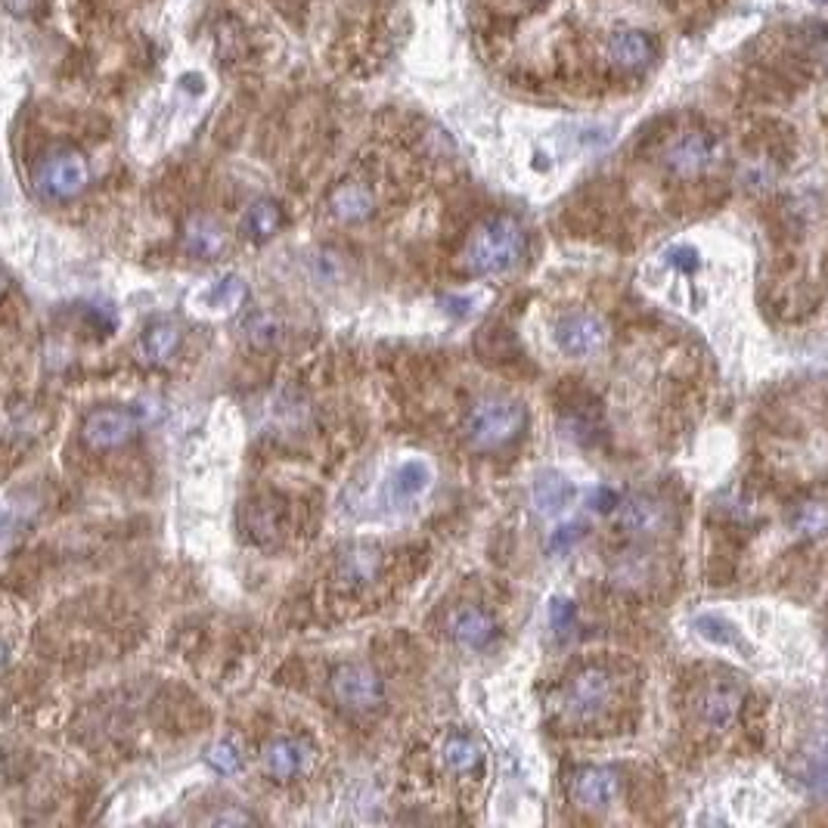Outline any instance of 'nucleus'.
I'll use <instances>...</instances> for the list:
<instances>
[{
	"mask_svg": "<svg viewBox=\"0 0 828 828\" xmlns=\"http://www.w3.org/2000/svg\"><path fill=\"white\" fill-rule=\"evenodd\" d=\"M525 226L509 214H497L475 226L466 245V267L475 276H503L525 258Z\"/></svg>",
	"mask_w": 828,
	"mask_h": 828,
	"instance_id": "nucleus-1",
	"label": "nucleus"
},
{
	"mask_svg": "<svg viewBox=\"0 0 828 828\" xmlns=\"http://www.w3.org/2000/svg\"><path fill=\"white\" fill-rule=\"evenodd\" d=\"M522 428H525V407L513 397H482L463 422L468 447L484 453L513 444L522 435Z\"/></svg>",
	"mask_w": 828,
	"mask_h": 828,
	"instance_id": "nucleus-2",
	"label": "nucleus"
},
{
	"mask_svg": "<svg viewBox=\"0 0 828 828\" xmlns=\"http://www.w3.org/2000/svg\"><path fill=\"white\" fill-rule=\"evenodd\" d=\"M615 693H618V683L612 677V670L584 667L562 689V714L568 724H593L612 708Z\"/></svg>",
	"mask_w": 828,
	"mask_h": 828,
	"instance_id": "nucleus-3",
	"label": "nucleus"
},
{
	"mask_svg": "<svg viewBox=\"0 0 828 828\" xmlns=\"http://www.w3.org/2000/svg\"><path fill=\"white\" fill-rule=\"evenodd\" d=\"M88 181H91L88 159L75 150L47 152L31 171V183H34L38 196L53 199V202L75 199L78 193H84Z\"/></svg>",
	"mask_w": 828,
	"mask_h": 828,
	"instance_id": "nucleus-4",
	"label": "nucleus"
},
{
	"mask_svg": "<svg viewBox=\"0 0 828 828\" xmlns=\"http://www.w3.org/2000/svg\"><path fill=\"white\" fill-rule=\"evenodd\" d=\"M332 695L351 714H373L385 705V683L366 664H342L332 670Z\"/></svg>",
	"mask_w": 828,
	"mask_h": 828,
	"instance_id": "nucleus-5",
	"label": "nucleus"
},
{
	"mask_svg": "<svg viewBox=\"0 0 828 828\" xmlns=\"http://www.w3.org/2000/svg\"><path fill=\"white\" fill-rule=\"evenodd\" d=\"M717 162H720V140L708 131H686L677 140H670V147L664 150V168L679 181L701 178Z\"/></svg>",
	"mask_w": 828,
	"mask_h": 828,
	"instance_id": "nucleus-6",
	"label": "nucleus"
},
{
	"mask_svg": "<svg viewBox=\"0 0 828 828\" xmlns=\"http://www.w3.org/2000/svg\"><path fill=\"white\" fill-rule=\"evenodd\" d=\"M741 705H745V689L729 679H717V683H708L695 698V717L710 733H724L736 724Z\"/></svg>",
	"mask_w": 828,
	"mask_h": 828,
	"instance_id": "nucleus-7",
	"label": "nucleus"
},
{
	"mask_svg": "<svg viewBox=\"0 0 828 828\" xmlns=\"http://www.w3.org/2000/svg\"><path fill=\"white\" fill-rule=\"evenodd\" d=\"M137 428H140V416L134 410L105 407L93 410L91 416L84 420L81 437L93 451H112V447H121L124 441H131Z\"/></svg>",
	"mask_w": 828,
	"mask_h": 828,
	"instance_id": "nucleus-8",
	"label": "nucleus"
},
{
	"mask_svg": "<svg viewBox=\"0 0 828 828\" xmlns=\"http://www.w3.org/2000/svg\"><path fill=\"white\" fill-rule=\"evenodd\" d=\"M572 795L587 810H608L620 798V773L612 767H580L572 776Z\"/></svg>",
	"mask_w": 828,
	"mask_h": 828,
	"instance_id": "nucleus-9",
	"label": "nucleus"
},
{
	"mask_svg": "<svg viewBox=\"0 0 828 828\" xmlns=\"http://www.w3.org/2000/svg\"><path fill=\"white\" fill-rule=\"evenodd\" d=\"M605 339H608V330L603 320L593 314H568L562 316L556 326V345L568 357H587L605 345Z\"/></svg>",
	"mask_w": 828,
	"mask_h": 828,
	"instance_id": "nucleus-10",
	"label": "nucleus"
},
{
	"mask_svg": "<svg viewBox=\"0 0 828 828\" xmlns=\"http://www.w3.org/2000/svg\"><path fill=\"white\" fill-rule=\"evenodd\" d=\"M618 525L627 534H636V537H655V534L667 531L670 513H667V506H664L662 499L646 497V494H633V497L620 499Z\"/></svg>",
	"mask_w": 828,
	"mask_h": 828,
	"instance_id": "nucleus-11",
	"label": "nucleus"
},
{
	"mask_svg": "<svg viewBox=\"0 0 828 828\" xmlns=\"http://www.w3.org/2000/svg\"><path fill=\"white\" fill-rule=\"evenodd\" d=\"M605 57H608V62H612L618 72H624V75H636V72L648 69V62L655 60V41L648 38L646 31H615V34L608 38V44H605Z\"/></svg>",
	"mask_w": 828,
	"mask_h": 828,
	"instance_id": "nucleus-12",
	"label": "nucleus"
},
{
	"mask_svg": "<svg viewBox=\"0 0 828 828\" xmlns=\"http://www.w3.org/2000/svg\"><path fill=\"white\" fill-rule=\"evenodd\" d=\"M451 636L453 643L460 648H466V652H482L494 643V636H497V624L494 618L478 608V605H463V608H456L451 615Z\"/></svg>",
	"mask_w": 828,
	"mask_h": 828,
	"instance_id": "nucleus-13",
	"label": "nucleus"
},
{
	"mask_svg": "<svg viewBox=\"0 0 828 828\" xmlns=\"http://www.w3.org/2000/svg\"><path fill=\"white\" fill-rule=\"evenodd\" d=\"M261 764H264L267 776H273V779H292V776H299V773L307 769L311 751L304 748L302 741H295V738H276V741H271L264 748Z\"/></svg>",
	"mask_w": 828,
	"mask_h": 828,
	"instance_id": "nucleus-14",
	"label": "nucleus"
},
{
	"mask_svg": "<svg viewBox=\"0 0 828 828\" xmlns=\"http://www.w3.org/2000/svg\"><path fill=\"white\" fill-rule=\"evenodd\" d=\"M183 249L193 258H202V261H214L226 249V233L224 226L218 224L214 218H205V214H196L190 218L186 226H183Z\"/></svg>",
	"mask_w": 828,
	"mask_h": 828,
	"instance_id": "nucleus-15",
	"label": "nucleus"
},
{
	"mask_svg": "<svg viewBox=\"0 0 828 828\" xmlns=\"http://www.w3.org/2000/svg\"><path fill=\"white\" fill-rule=\"evenodd\" d=\"M181 339H183L181 326H178L174 320L159 316V320L147 323V330H143V335H140V354H143L150 363H168L174 354H178Z\"/></svg>",
	"mask_w": 828,
	"mask_h": 828,
	"instance_id": "nucleus-16",
	"label": "nucleus"
},
{
	"mask_svg": "<svg viewBox=\"0 0 828 828\" xmlns=\"http://www.w3.org/2000/svg\"><path fill=\"white\" fill-rule=\"evenodd\" d=\"M330 209L339 221H345V224H357V221H366V218L373 214V209H376V199H373V190H370L366 183L347 181L330 196Z\"/></svg>",
	"mask_w": 828,
	"mask_h": 828,
	"instance_id": "nucleus-17",
	"label": "nucleus"
},
{
	"mask_svg": "<svg viewBox=\"0 0 828 828\" xmlns=\"http://www.w3.org/2000/svg\"><path fill=\"white\" fill-rule=\"evenodd\" d=\"M432 484V468L422 460H407L401 466L394 468L392 484H388V497L397 506H407V503H416V499L428 491Z\"/></svg>",
	"mask_w": 828,
	"mask_h": 828,
	"instance_id": "nucleus-18",
	"label": "nucleus"
},
{
	"mask_svg": "<svg viewBox=\"0 0 828 828\" xmlns=\"http://www.w3.org/2000/svg\"><path fill=\"white\" fill-rule=\"evenodd\" d=\"M441 760L456 776H472V773H482L484 751L475 738L451 736L444 741V748H441Z\"/></svg>",
	"mask_w": 828,
	"mask_h": 828,
	"instance_id": "nucleus-19",
	"label": "nucleus"
},
{
	"mask_svg": "<svg viewBox=\"0 0 828 828\" xmlns=\"http://www.w3.org/2000/svg\"><path fill=\"white\" fill-rule=\"evenodd\" d=\"M574 499V487L558 472H543L534 482V506L541 515H558Z\"/></svg>",
	"mask_w": 828,
	"mask_h": 828,
	"instance_id": "nucleus-20",
	"label": "nucleus"
},
{
	"mask_svg": "<svg viewBox=\"0 0 828 828\" xmlns=\"http://www.w3.org/2000/svg\"><path fill=\"white\" fill-rule=\"evenodd\" d=\"M378 572V549L373 546H366V543H357V546H351L342 553L339 558V577L351 584V587H363V584H370Z\"/></svg>",
	"mask_w": 828,
	"mask_h": 828,
	"instance_id": "nucleus-21",
	"label": "nucleus"
},
{
	"mask_svg": "<svg viewBox=\"0 0 828 828\" xmlns=\"http://www.w3.org/2000/svg\"><path fill=\"white\" fill-rule=\"evenodd\" d=\"M788 527L804 541H822L828 537V503L822 499H804L788 515Z\"/></svg>",
	"mask_w": 828,
	"mask_h": 828,
	"instance_id": "nucleus-22",
	"label": "nucleus"
},
{
	"mask_svg": "<svg viewBox=\"0 0 828 828\" xmlns=\"http://www.w3.org/2000/svg\"><path fill=\"white\" fill-rule=\"evenodd\" d=\"M245 299V283H242L236 273H230L224 280L211 283L209 292H202L196 302L209 311V314H230L236 311Z\"/></svg>",
	"mask_w": 828,
	"mask_h": 828,
	"instance_id": "nucleus-23",
	"label": "nucleus"
},
{
	"mask_svg": "<svg viewBox=\"0 0 828 828\" xmlns=\"http://www.w3.org/2000/svg\"><path fill=\"white\" fill-rule=\"evenodd\" d=\"M283 226V209L273 199H258L255 205L245 214V233L252 240H271L273 233Z\"/></svg>",
	"mask_w": 828,
	"mask_h": 828,
	"instance_id": "nucleus-24",
	"label": "nucleus"
},
{
	"mask_svg": "<svg viewBox=\"0 0 828 828\" xmlns=\"http://www.w3.org/2000/svg\"><path fill=\"white\" fill-rule=\"evenodd\" d=\"M695 630L701 633L705 639H710L714 646H726V648H745V639L741 633L736 630V624H729L720 615H701L695 618Z\"/></svg>",
	"mask_w": 828,
	"mask_h": 828,
	"instance_id": "nucleus-25",
	"label": "nucleus"
},
{
	"mask_svg": "<svg viewBox=\"0 0 828 828\" xmlns=\"http://www.w3.org/2000/svg\"><path fill=\"white\" fill-rule=\"evenodd\" d=\"M276 531H280V509L273 503H255L249 509V534H252V541H273Z\"/></svg>",
	"mask_w": 828,
	"mask_h": 828,
	"instance_id": "nucleus-26",
	"label": "nucleus"
},
{
	"mask_svg": "<svg viewBox=\"0 0 828 828\" xmlns=\"http://www.w3.org/2000/svg\"><path fill=\"white\" fill-rule=\"evenodd\" d=\"M807 785L814 788L816 795L828 798V741L819 745L814 754H810V764H807Z\"/></svg>",
	"mask_w": 828,
	"mask_h": 828,
	"instance_id": "nucleus-27",
	"label": "nucleus"
},
{
	"mask_svg": "<svg viewBox=\"0 0 828 828\" xmlns=\"http://www.w3.org/2000/svg\"><path fill=\"white\" fill-rule=\"evenodd\" d=\"M245 335L255 345H271L280 339V323L271 314H255L252 320H245Z\"/></svg>",
	"mask_w": 828,
	"mask_h": 828,
	"instance_id": "nucleus-28",
	"label": "nucleus"
},
{
	"mask_svg": "<svg viewBox=\"0 0 828 828\" xmlns=\"http://www.w3.org/2000/svg\"><path fill=\"white\" fill-rule=\"evenodd\" d=\"M205 760H209L211 767L218 769V773H224V776H230V773H236L242 764V757L240 751L230 745V741H221V745H214V748H209V754H205Z\"/></svg>",
	"mask_w": 828,
	"mask_h": 828,
	"instance_id": "nucleus-29",
	"label": "nucleus"
},
{
	"mask_svg": "<svg viewBox=\"0 0 828 828\" xmlns=\"http://www.w3.org/2000/svg\"><path fill=\"white\" fill-rule=\"evenodd\" d=\"M574 620H577L574 603H568V599H553V605H549V624H553L556 636H568L574 627Z\"/></svg>",
	"mask_w": 828,
	"mask_h": 828,
	"instance_id": "nucleus-30",
	"label": "nucleus"
},
{
	"mask_svg": "<svg viewBox=\"0 0 828 828\" xmlns=\"http://www.w3.org/2000/svg\"><path fill=\"white\" fill-rule=\"evenodd\" d=\"M667 264L679 273H695L701 261H698V252H695L693 245H677V249L667 252Z\"/></svg>",
	"mask_w": 828,
	"mask_h": 828,
	"instance_id": "nucleus-31",
	"label": "nucleus"
},
{
	"mask_svg": "<svg viewBox=\"0 0 828 828\" xmlns=\"http://www.w3.org/2000/svg\"><path fill=\"white\" fill-rule=\"evenodd\" d=\"M580 537H584V525H562L558 531H553L549 549H553V553H565V549H572Z\"/></svg>",
	"mask_w": 828,
	"mask_h": 828,
	"instance_id": "nucleus-32",
	"label": "nucleus"
},
{
	"mask_svg": "<svg viewBox=\"0 0 828 828\" xmlns=\"http://www.w3.org/2000/svg\"><path fill=\"white\" fill-rule=\"evenodd\" d=\"M589 506L596 509V513H618V506H620V497H618V491L615 487H596L593 494H589Z\"/></svg>",
	"mask_w": 828,
	"mask_h": 828,
	"instance_id": "nucleus-33",
	"label": "nucleus"
},
{
	"mask_svg": "<svg viewBox=\"0 0 828 828\" xmlns=\"http://www.w3.org/2000/svg\"><path fill=\"white\" fill-rule=\"evenodd\" d=\"M3 7L13 16H19V19H31V16H38L44 10V0H3Z\"/></svg>",
	"mask_w": 828,
	"mask_h": 828,
	"instance_id": "nucleus-34",
	"label": "nucleus"
},
{
	"mask_svg": "<svg viewBox=\"0 0 828 828\" xmlns=\"http://www.w3.org/2000/svg\"><path fill=\"white\" fill-rule=\"evenodd\" d=\"M252 816L249 814H221V816H214V822H249Z\"/></svg>",
	"mask_w": 828,
	"mask_h": 828,
	"instance_id": "nucleus-35",
	"label": "nucleus"
},
{
	"mask_svg": "<svg viewBox=\"0 0 828 828\" xmlns=\"http://www.w3.org/2000/svg\"><path fill=\"white\" fill-rule=\"evenodd\" d=\"M814 3H828V0H814Z\"/></svg>",
	"mask_w": 828,
	"mask_h": 828,
	"instance_id": "nucleus-36",
	"label": "nucleus"
}]
</instances>
